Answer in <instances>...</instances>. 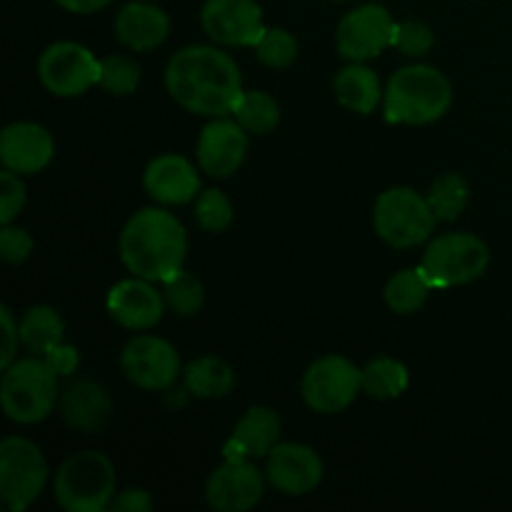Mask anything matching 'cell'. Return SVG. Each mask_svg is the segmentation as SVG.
<instances>
[{"mask_svg":"<svg viewBox=\"0 0 512 512\" xmlns=\"http://www.w3.org/2000/svg\"><path fill=\"white\" fill-rule=\"evenodd\" d=\"M60 8L70 10V13H80V15H90L98 13L100 8L110 5V0H55Z\"/></svg>","mask_w":512,"mask_h":512,"instance_id":"ab89813d","label":"cell"},{"mask_svg":"<svg viewBox=\"0 0 512 512\" xmlns=\"http://www.w3.org/2000/svg\"><path fill=\"white\" fill-rule=\"evenodd\" d=\"M280 418L273 408L255 405L235 423L233 433L223 445V458H268L270 450L280 443Z\"/></svg>","mask_w":512,"mask_h":512,"instance_id":"44dd1931","label":"cell"},{"mask_svg":"<svg viewBox=\"0 0 512 512\" xmlns=\"http://www.w3.org/2000/svg\"><path fill=\"white\" fill-rule=\"evenodd\" d=\"M65 323L50 305H33L20 320V343L33 355H48L63 343Z\"/></svg>","mask_w":512,"mask_h":512,"instance_id":"d4e9b609","label":"cell"},{"mask_svg":"<svg viewBox=\"0 0 512 512\" xmlns=\"http://www.w3.org/2000/svg\"><path fill=\"white\" fill-rule=\"evenodd\" d=\"M195 220L205 233H223L233 223V203L220 190H203L195 198Z\"/></svg>","mask_w":512,"mask_h":512,"instance_id":"d6a6232c","label":"cell"},{"mask_svg":"<svg viewBox=\"0 0 512 512\" xmlns=\"http://www.w3.org/2000/svg\"><path fill=\"white\" fill-rule=\"evenodd\" d=\"M170 18L165 10L148 0H133L125 8H120L115 18V38L130 50H155L168 40Z\"/></svg>","mask_w":512,"mask_h":512,"instance_id":"7402d4cb","label":"cell"},{"mask_svg":"<svg viewBox=\"0 0 512 512\" xmlns=\"http://www.w3.org/2000/svg\"><path fill=\"white\" fill-rule=\"evenodd\" d=\"M265 483L253 460L225 458L205 483V500L218 512H248L263 500Z\"/></svg>","mask_w":512,"mask_h":512,"instance_id":"5bb4252c","label":"cell"},{"mask_svg":"<svg viewBox=\"0 0 512 512\" xmlns=\"http://www.w3.org/2000/svg\"><path fill=\"white\" fill-rule=\"evenodd\" d=\"M143 185L150 198L160 205H183L198 198L200 175L183 155H158L143 173Z\"/></svg>","mask_w":512,"mask_h":512,"instance_id":"ffe728a7","label":"cell"},{"mask_svg":"<svg viewBox=\"0 0 512 512\" xmlns=\"http://www.w3.org/2000/svg\"><path fill=\"white\" fill-rule=\"evenodd\" d=\"M163 300L165 308L173 310L180 318H193L195 313H200L205 303V288L200 283V278H195L188 270H178L173 278L163 280Z\"/></svg>","mask_w":512,"mask_h":512,"instance_id":"f546056e","label":"cell"},{"mask_svg":"<svg viewBox=\"0 0 512 512\" xmlns=\"http://www.w3.org/2000/svg\"><path fill=\"white\" fill-rule=\"evenodd\" d=\"M125 378L143 390H168L180 378V355L165 338L138 335L120 353Z\"/></svg>","mask_w":512,"mask_h":512,"instance_id":"7c38bea8","label":"cell"},{"mask_svg":"<svg viewBox=\"0 0 512 512\" xmlns=\"http://www.w3.org/2000/svg\"><path fill=\"white\" fill-rule=\"evenodd\" d=\"M335 100L353 113L370 115L383 103L385 90L380 88V78L365 63H350L335 75L333 80Z\"/></svg>","mask_w":512,"mask_h":512,"instance_id":"603a6c76","label":"cell"},{"mask_svg":"<svg viewBox=\"0 0 512 512\" xmlns=\"http://www.w3.org/2000/svg\"><path fill=\"white\" fill-rule=\"evenodd\" d=\"M33 253V238L28 235V230L15 228L13 223L3 225L0 230V258L10 265H20L30 258Z\"/></svg>","mask_w":512,"mask_h":512,"instance_id":"d590c367","label":"cell"},{"mask_svg":"<svg viewBox=\"0 0 512 512\" xmlns=\"http://www.w3.org/2000/svg\"><path fill=\"white\" fill-rule=\"evenodd\" d=\"M55 140L40 123L20 120L10 123L0 135V160L3 168L18 175H35L53 160Z\"/></svg>","mask_w":512,"mask_h":512,"instance_id":"ac0fdd59","label":"cell"},{"mask_svg":"<svg viewBox=\"0 0 512 512\" xmlns=\"http://www.w3.org/2000/svg\"><path fill=\"white\" fill-rule=\"evenodd\" d=\"M48 483V463L33 440L10 435L0 443V500L10 512L28 510Z\"/></svg>","mask_w":512,"mask_h":512,"instance_id":"ba28073f","label":"cell"},{"mask_svg":"<svg viewBox=\"0 0 512 512\" xmlns=\"http://www.w3.org/2000/svg\"><path fill=\"white\" fill-rule=\"evenodd\" d=\"M115 415L113 398L95 380H75L60 395V418L78 433L95 435L110 425Z\"/></svg>","mask_w":512,"mask_h":512,"instance_id":"d6986e66","label":"cell"},{"mask_svg":"<svg viewBox=\"0 0 512 512\" xmlns=\"http://www.w3.org/2000/svg\"><path fill=\"white\" fill-rule=\"evenodd\" d=\"M25 183L20 180L18 173L5 168L0 173V223L10 225L20 215V210L25 208Z\"/></svg>","mask_w":512,"mask_h":512,"instance_id":"e575fe53","label":"cell"},{"mask_svg":"<svg viewBox=\"0 0 512 512\" xmlns=\"http://www.w3.org/2000/svg\"><path fill=\"white\" fill-rule=\"evenodd\" d=\"M198 165L210 178H230L238 173L248 155V130L238 120L213 118L198 138Z\"/></svg>","mask_w":512,"mask_h":512,"instance_id":"2e32d148","label":"cell"},{"mask_svg":"<svg viewBox=\"0 0 512 512\" xmlns=\"http://www.w3.org/2000/svg\"><path fill=\"white\" fill-rule=\"evenodd\" d=\"M430 290L433 288H430L428 280L423 278V273L418 268H405L400 273H395L388 280V285H385V303H388V308L393 313L413 315L428 303Z\"/></svg>","mask_w":512,"mask_h":512,"instance_id":"4316f807","label":"cell"},{"mask_svg":"<svg viewBox=\"0 0 512 512\" xmlns=\"http://www.w3.org/2000/svg\"><path fill=\"white\" fill-rule=\"evenodd\" d=\"M185 390L200 400H218L233 390L235 373L225 360L215 355H203L185 365L183 370Z\"/></svg>","mask_w":512,"mask_h":512,"instance_id":"cb8c5ba5","label":"cell"},{"mask_svg":"<svg viewBox=\"0 0 512 512\" xmlns=\"http://www.w3.org/2000/svg\"><path fill=\"white\" fill-rule=\"evenodd\" d=\"M255 55L263 65L275 70L290 68L298 58V40L283 28H268L263 33V38L255 45Z\"/></svg>","mask_w":512,"mask_h":512,"instance_id":"1f68e13d","label":"cell"},{"mask_svg":"<svg viewBox=\"0 0 512 512\" xmlns=\"http://www.w3.org/2000/svg\"><path fill=\"white\" fill-rule=\"evenodd\" d=\"M395 28L398 23L388 13V8L375 3L360 5L343 15L335 33V45L345 60L365 63V60L378 58L383 50L393 48Z\"/></svg>","mask_w":512,"mask_h":512,"instance_id":"8fae6325","label":"cell"},{"mask_svg":"<svg viewBox=\"0 0 512 512\" xmlns=\"http://www.w3.org/2000/svg\"><path fill=\"white\" fill-rule=\"evenodd\" d=\"M233 118L243 125L248 133L268 135L280 125L278 100L263 90H245L233 110Z\"/></svg>","mask_w":512,"mask_h":512,"instance_id":"83f0119b","label":"cell"},{"mask_svg":"<svg viewBox=\"0 0 512 512\" xmlns=\"http://www.w3.org/2000/svg\"><path fill=\"white\" fill-rule=\"evenodd\" d=\"M188 235L183 223L163 208H143L130 215L120 233V260L135 278L163 283L183 270Z\"/></svg>","mask_w":512,"mask_h":512,"instance_id":"7a4b0ae2","label":"cell"},{"mask_svg":"<svg viewBox=\"0 0 512 512\" xmlns=\"http://www.w3.org/2000/svg\"><path fill=\"white\" fill-rule=\"evenodd\" d=\"M115 468L108 455L83 450L65 460L53 480L55 503L65 512H103L115 498Z\"/></svg>","mask_w":512,"mask_h":512,"instance_id":"5b68a950","label":"cell"},{"mask_svg":"<svg viewBox=\"0 0 512 512\" xmlns=\"http://www.w3.org/2000/svg\"><path fill=\"white\" fill-rule=\"evenodd\" d=\"M43 358L48 360V365L60 375V378H70L80 365L78 350H75L73 345H65V343H60L58 348H53L48 355H43Z\"/></svg>","mask_w":512,"mask_h":512,"instance_id":"f35d334b","label":"cell"},{"mask_svg":"<svg viewBox=\"0 0 512 512\" xmlns=\"http://www.w3.org/2000/svg\"><path fill=\"white\" fill-rule=\"evenodd\" d=\"M265 475L278 493L303 498L323 483L325 468L320 455L310 445L278 443L270 450Z\"/></svg>","mask_w":512,"mask_h":512,"instance_id":"9a60e30c","label":"cell"},{"mask_svg":"<svg viewBox=\"0 0 512 512\" xmlns=\"http://www.w3.org/2000/svg\"><path fill=\"white\" fill-rule=\"evenodd\" d=\"M435 218L428 198L413 188H388L378 195L373 208L375 233L393 248H415L433 235Z\"/></svg>","mask_w":512,"mask_h":512,"instance_id":"52a82bcc","label":"cell"},{"mask_svg":"<svg viewBox=\"0 0 512 512\" xmlns=\"http://www.w3.org/2000/svg\"><path fill=\"white\" fill-rule=\"evenodd\" d=\"M410 373L405 363L380 355L363 368V393L375 400H395L408 390Z\"/></svg>","mask_w":512,"mask_h":512,"instance_id":"484cf974","label":"cell"},{"mask_svg":"<svg viewBox=\"0 0 512 512\" xmlns=\"http://www.w3.org/2000/svg\"><path fill=\"white\" fill-rule=\"evenodd\" d=\"M490 248L473 233H445L425 248L418 270L433 290L468 285L485 275Z\"/></svg>","mask_w":512,"mask_h":512,"instance_id":"8992f818","label":"cell"},{"mask_svg":"<svg viewBox=\"0 0 512 512\" xmlns=\"http://www.w3.org/2000/svg\"><path fill=\"white\" fill-rule=\"evenodd\" d=\"M428 203L433 208L435 218L443 223H453L463 215V210L470 203V185L463 175L458 173H443L440 178L433 180L428 190Z\"/></svg>","mask_w":512,"mask_h":512,"instance_id":"f1b7e54d","label":"cell"},{"mask_svg":"<svg viewBox=\"0 0 512 512\" xmlns=\"http://www.w3.org/2000/svg\"><path fill=\"white\" fill-rule=\"evenodd\" d=\"M110 318L128 330H150L160 323L165 313L163 293L150 280L128 278L110 288L105 298Z\"/></svg>","mask_w":512,"mask_h":512,"instance_id":"e0dca14e","label":"cell"},{"mask_svg":"<svg viewBox=\"0 0 512 512\" xmlns=\"http://www.w3.org/2000/svg\"><path fill=\"white\" fill-rule=\"evenodd\" d=\"M98 85L110 95H133L140 85V65L128 55H108L100 60Z\"/></svg>","mask_w":512,"mask_h":512,"instance_id":"4dcf8cb0","label":"cell"},{"mask_svg":"<svg viewBox=\"0 0 512 512\" xmlns=\"http://www.w3.org/2000/svg\"><path fill=\"white\" fill-rule=\"evenodd\" d=\"M38 78L58 98H78L100 80V60L85 45L60 40L48 45L38 60Z\"/></svg>","mask_w":512,"mask_h":512,"instance_id":"30bf717a","label":"cell"},{"mask_svg":"<svg viewBox=\"0 0 512 512\" xmlns=\"http://www.w3.org/2000/svg\"><path fill=\"white\" fill-rule=\"evenodd\" d=\"M433 45V30L425 23H420V20H403V23H398V28H395L393 48L400 50L405 58H423V55H428L430 50H433Z\"/></svg>","mask_w":512,"mask_h":512,"instance_id":"836d02e7","label":"cell"},{"mask_svg":"<svg viewBox=\"0 0 512 512\" xmlns=\"http://www.w3.org/2000/svg\"><path fill=\"white\" fill-rule=\"evenodd\" d=\"M113 512H150L153 510V498L148 490L143 488H125L115 493L113 503H110Z\"/></svg>","mask_w":512,"mask_h":512,"instance_id":"74e56055","label":"cell"},{"mask_svg":"<svg viewBox=\"0 0 512 512\" xmlns=\"http://www.w3.org/2000/svg\"><path fill=\"white\" fill-rule=\"evenodd\" d=\"M0 320H3V355H0V365H3L5 370L8 365L15 363V353H18V345H20V325L15 323L8 305L0 308Z\"/></svg>","mask_w":512,"mask_h":512,"instance_id":"8d00e7d4","label":"cell"},{"mask_svg":"<svg viewBox=\"0 0 512 512\" xmlns=\"http://www.w3.org/2000/svg\"><path fill=\"white\" fill-rule=\"evenodd\" d=\"M453 105V85L433 65H408L390 75L383 95L388 123L428 125L443 118Z\"/></svg>","mask_w":512,"mask_h":512,"instance_id":"3957f363","label":"cell"},{"mask_svg":"<svg viewBox=\"0 0 512 512\" xmlns=\"http://www.w3.org/2000/svg\"><path fill=\"white\" fill-rule=\"evenodd\" d=\"M300 393L315 413H343L363 393V370L343 355H323L305 370Z\"/></svg>","mask_w":512,"mask_h":512,"instance_id":"9c48e42d","label":"cell"},{"mask_svg":"<svg viewBox=\"0 0 512 512\" xmlns=\"http://www.w3.org/2000/svg\"><path fill=\"white\" fill-rule=\"evenodd\" d=\"M335 3H343V0H335Z\"/></svg>","mask_w":512,"mask_h":512,"instance_id":"60d3db41","label":"cell"},{"mask_svg":"<svg viewBox=\"0 0 512 512\" xmlns=\"http://www.w3.org/2000/svg\"><path fill=\"white\" fill-rule=\"evenodd\" d=\"M170 98L193 115L225 118L233 115L243 90L238 63L213 45H188L165 68Z\"/></svg>","mask_w":512,"mask_h":512,"instance_id":"6da1fadb","label":"cell"},{"mask_svg":"<svg viewBox=\"0 0 512 512\" xmlns=\"http://www.w3.org/2000/svg\"><path fill=\"white\" fill-rule=\"evenodd\" d=\"M58 378L43 355L15 360L0 383V403L13 423L35 425L48 418L60 403Z\"/></svg>","mask_w":512,"mask_h":512,"instance_id":"277c9868","label":"cell"},{"mask_svg":"<svg viewBox=\"0 0 512 512\" xmlns=\"http://www.w3.org/2000/svg\"><path fill=\"white\" fill-rule=\"evenodd\" d=\"M200 25L213 43L230 48H255L268 30L258 0H205Z\"/></svg>","mask_w":512,"mask_h":512,"instance_id":"4fadbf2b","label":"cell"}]
</instances>
